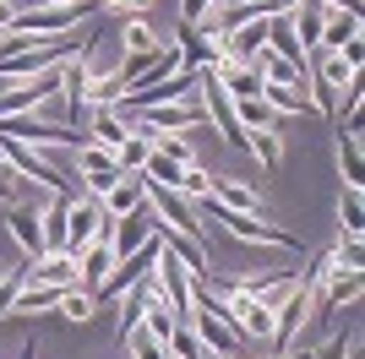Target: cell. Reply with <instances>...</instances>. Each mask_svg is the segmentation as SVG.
<instances>
[{"instance_id":"22","label":"cell","mask_w":365,"mask_h":359,"mask_svg":"<svg viewBox=\"0 0 365 359\" xmlns=\"http://www.w3.org/2000/svg\"><path fill=\"white\" fill-rule=\"evenodd\" d=\"M148 158H153V136L142 131V125H131V136H125L120 152H115V164H120V175H137Z\"/></svg>"},{"instance_id":"24","label":"cell","mask_w":365,"mask_h":359,"mask_svg":"<svg viewBox=\"0 0 365 359\" xmlns=\"http://www.w3.org/2000/svg\"><path fill=\"white\" fill-rule=\"evenodd\" d=\"M71 164H76V175H98V169H120V164H115V152H109L104 142H93V136L82 142V147H76V158H71Z\"/></svg>"},{"instance_id":"19","label":"cell","mask_w":365,"mask_h":359,"mask_svg":"<svg viewBox=\"0 0 365 359\" xmlns=\"http://www.w3.org/2000/svg\"><path fill=\"white\" fill-rule=\"evenodd\" d=\"M245 147L257 152V164L267 169V175H278V169H284V136H278V125H262V131H245Z\"/></svg>"},{"instance_id":"6","label":"cell","mask_w":365,"mask_h":359,"mask_svg":"<svg viewBox=\"0 0 365 359\" xmlns=\"http://www.w3.org/2000/svg\"><path fill=\"white\" fill-rule=\"evenodd\" d=\"M0 136H16L28 147H82L88 131H71L61 120H38V115H6L0 120Z\"/></svg>"},{"instance_id":"32","label":"cell","mask_w":365,"mask_h":359,"mask_svg":"<svg viewBox=\"0 0 365 359\" xmlns=\"http://www.w3.org/2000/svg\"><path fill=\"white\" fill-rule=\"evenodd\" d=\"M333 261H338V267H360V261H365L360 234H344V239H338V245H333Z\"/></svg>"},{"instance_id":"2","label":"cell","mask_w":365,"mask_h":359,"mask_svg":"<svg viewBox=\"0 0 365 359\" xmlns=\"http://www.w3.org/2000/svg\"><path fill=\"white\" fill-rule=\"evenodd\" d=\"M360 55H365L360 38L344 44V49H317V82H311V93H317V98H311L317 115H333V98L349 88V82H360Z\"/></svg>"},{"instance_id":"14","label":"cell","mask_w":365,"mask_h":359,"mask_svg":"<svg viewBox=\"0 0 365 359\" xmlns=\"http://www.w3.org/2000/svg\"><path fill=\"white\" fill-rule=\"evenodd\" d=\"M142 202H148V180H142V169H137V175L115 180V191H109L98 207H104V218H125V212H137Z\"/></svg>"},{"instance_id":"16","label":"cell","mask_w":365,"mask_h":359,"mask_svg":"<svg viewBox=\"0 0 365 359\" xmlns=\"http://www.w3.org/2000/svg\"><path fill=\"white\" fill-rule=\"evenodd\" d=\"M294 38H300V49L311 55V49L322 44V22H327V6L322 0H294Z\"/></svg>"},{"instance_id":"25","label":"cell","mask_w":365,"mask_h":359,"mask_svg":"<svg viewBox=\"0 0 365 359\" xmlns=\"http://www.w3.org/2000/svg\"><path fill=\"white\" fill-rule=\"evenodd\" d=\"M120 44L131 49V55H158V38H153V28L142 16H125L120 22Z\"/></svg>"},{"instance_id":"36","label":"cell","mask_w":365,"mask_h":359,"mask_svg":"<svg viewBox=\"0 0 365 359\" xmlns=\"http://www.w3.org/2000/svg\"><path fill=\"white\" fill-rule=\"evenodd\" d=\"M344 348H349V332H333V338L322 343V354H311V359H344Z\"/></svg>"},{"instance_id":"37","label":"cell","mask_w":365,"mask_h":359,"mask_svg":"<svg viewBox=\"0 0 365 359\" xmlns=\"http://www.w3.org/2000/svg\"><path fill=\"white\" fill-rule=\"evenodd\" d=\"M11 16H16V6H11V0H0V33H11Z\"/></svg>"},{"instance_id":"17","label":"cell","mask_w":365,"mask_h":359,"mask_svg":"<svg viewBox=\"0 0 365 359\" xmlns=\"http://www.w3.org/2000/svg\"><path fill=\"white\" fill-rule=\"evenodd\" d=\"M262 104L273 109V115H317V104H311L305 88H278V82H262Z\"/></svg>"},{"instance_id":"8","label":"cell","mask_w":365,"mask_h":359,"mask_svg":"<svg viewBox=\"0 0 365 359\" xmlns=\"http://www.w3.org/2000/svg\"><path fill=\"white\" fill-rule=\"evenodd\" d=\"M93 239H109V218H104V207H98L93 196H71V207H66V251L82 256Z\"/></svg>"},{"instance_id":"20","label":"cell","mask_w":365,"mask_h":359,"mask_svg":"<svg viewBox=\"0 0 365 359\" xmlns=\"http://www.w3.org/2000/svg\"><path fill=\"white\" fill-rule=\"evenodd\" d=\"M207 196H213L218 207H229V212H257V191H251L245 180H224V175H213Z\"/></svg>"},{"instance_id":"39","label":"cell","mask_w":365,"mask_h":359,"mask_svg":"<svg viewBox=\"0 0 365 359\" xmlns=\"http://www.w3.org/2000/svg\"><path fill=\"white\" fill-rule=\"evenodd\" d=\"M22 359H38V343H28V348H22Z\"/></svg>"},{"instance_id":"1","label":"cell","mask_w":365,"mask_h":359,"mask_svg":"<svg viewBox=\"0 0 365 359\" xmlns=\"http://www.w3.org/2000/svg\"><path fill=\"white\" fill-rule=\"evenodd\" d=\"M98 38H104V28L55 33V38H22V33H0V82H11V76L55 71V66H66V60H76V49H93Z\"/></svg>"},{"instance_id":"29","label":"cell","mask_w":365,"mask_h":359,"mask_svg":"<svg viewBox=\"0 0 365 359\" xmlns=\"http://www.w3.org/2000/svg\"><path fill=\"white\" fill-rule=\"evenodd\" d=\"M93 305H98V299H93L88 288H66V294H61V316H66V321H88Z\"/></svg>"},{"instance_id":"38","label":"cell","mask_w":365,"mask_h":359,"mask_svg":"<svg viewBox=\"0 0 365 359\" xmlns=\"http://www.w3.org/2000/svg\"><path fill=\"white\" fill-rule=\"evenodd\" d=\"M327 11H360V0H322Z\"/></svg>"},{"instance_id":"4","label":"cell","mask_w":365,"mask_h":359,"mask_svg":"<svg viewBox=\"0 0 365 359\" xmlns=\"http://www.w3.org/2000/svg\"><path fill=\"white\" fill-rule=\"evenodd\" d=\"M218 316H224L240 338H273V299H262V294H245V288L224 283V294H218Z\"/></svg>"},{"instance_id":"34","label":"cell","mask_w":365,"mask_h":359,"mask_svg":"<svg viewBox=\"0 0 365 359\" xmlns=\"http://www.w3.org/2000/svg\"><path fill=\"white\" fill-rule=\"evenodd\" d=\"M16 180H22V175L0 158V207H16Z\"/></svg>"},{"instance_id":"23","label":"cell","mask_w":365,"mask_h":359,"mask_svg":"<svg viewBox=\"0 0 365 359\" xmlns=\"http://www.w3.org/2000/svg\"><path fill=\"white\" fill-rule=\"evenodd\" d=\"M338 164H344V185H360V180H365L360 131H338Z\"/></svg>"},{"instance_id":"5","label":"cell","mask_w":365,"mask_h":359,"mask_svg":"<svg viewBox=\"0 0 365 359\" xmlns=\"http://www.w3.org/2000/svg\"><path fill=\"white\" fill-rule=\"evenodd\" d=\"M0 158H6V164H11L22 180H38V185H49L55 196H82V191H76V180H66V175H61V164H49L38 147L16 142V136H0Z\"/></svg>"},{"instance_id":"18","label":"cell","mask_w":365,"mask_h":359,"mask_svg":"<svg viewBox=\"0 0 365 359\" xmlns=\"http://www.w3.org/2000/svg\"><path fill=\"white\" fill-rule=\"evenodd\" d=\"M61 294L66 288H55V283H22L16 288V299H11V316H38V311H55V305H61Z\"/></svg>"},{"instance_id":"28","label":"cell","mask_w":365,"mask_h":359,"mask_svg":"<svg viewBox=\"0 0 365 359\" xmlns=\"http://www.w3.org/2000/svg\"><path fill=\"white\" fill-rule=\"evenodd\" d=\"M235 120H240V131H262V125H273V109L262 104V98H235Z\"/></svg>"},{"instance_id":"26","label":"cell","mask_w":365,"mask_h":359,"mask_svg":"<svg viewBox=\"0 0 365 359\" xmlns=\"http://www.w3.org/2000/svg\"><path fill=\"white\" fill-rule=\"evenodd\" d=\"M169 359H207V348H202L191 321H175V332H169Z\"/></svg>"},{"instance_id":"12","label":"cell","mask_w":365,"mask_h":359,"mask_svg":"<svg viewBox=\"0 0 365 359\" xmlns=\"http://www.w3.org/2000/svg\"><path fill=\"white\" fill-rule=\"evenodd\" d=\"M11 239H16V251H22V261H38V256L49 251L44 245V229H38V207H11Z\"/></svg>"},{"instance_id":"15","label":"cell","mask_w":365,"mask_h":359,"mask_svg":"<svg viewBox=\"0 0 365 359\" xmlns=\"http://www.w3.org/2000/svg\"><path fill=\"white\" fill-rule=\"evenodd\" d=\"M76 272H82V288H88V294H98V283L115 272V245H109V239H93L88 251L76 256Z\"/></svg>"},{"instance_id":"30","label":"cell","mask_w":365,"mask_h":359,"mask_svg":"<svg viewBox=\"0 0 365 359\" xmlns=\"http://www.w3.org/2000/svg\"><path fill=\"white\" fill-rule=\"evenodd\" d=\"M22 283H28V261L0 272V316H11V299H16V288H22Z\"/></svg>"},{"instance_id":"13","label":"cell","mask_w":365,"mask_h":359,"mask_svg":"<svg viewBox=\"0 0 365 359\" xmlns=\"http://www.w3.org/2000/svg\"><path fill=\"white\" fill-rule=\"evenodd\" d=\"M267 22H273V16H245V22H235L229 38H224V55L229 60H251L262 44H267Z\"/></svg>"},{"instance_id":"27","label":"cell","mask_w":365,"mask_h":359,"mask_svg":"<svg viewBox=\"0 0 365 359\" xmlns=\"http://www.w3.org/2000/svg\"><path fill=\"white\" fill-rule=\"evenodd\" d=\"M338 218H344V234H360V229H365V191H360V185H344V196H338Z\"/></svg>"},{"instance_id":"10","label":"cell","mask_w":365,"mask_h":359,"mask_svg":"<svg viewBox=\"0 0 365 359\" xmlns=\"http://www.w3.org/2000/svg\"><path fill=\"white\" fill-rule=\"evenodd\" d=\"M28 278L33 283H55V288H82V272H76L71 251H44L38 261H28Z\"/></svg>"},{"instance_id":"33","label":"cell","mask_w":365,"mask_h":359,"mask_svg":"<svg viewBox=\"0 0 365 359\" xmlns=\"http://www.w3.org/2000/svg\"><path fill=\"white\" fill-rule=\"evenodd\" d=\"M148 6H153V0H98V11L120 16V22H125V16H142V11H148Z\"/></svg>"},{"instance_id":"21","label":"cell","mask_w":365,"mask_h":359,"mask_svg":"<svg viewBox=\"0 0 365 359\" xmlns=\"http://www.w3.org/2000/svg\"><path fill=\"white\" fill-rule=\"evenodd\" d=\"M354 38H360V11H327L317 49H344V44H354Z\"/></svg>"},{"instance_id":"3","label":"cell","mask_w":365,"mask_h":359,"mask_svg":"<svg viewBox=\"0 0 365 359\" xmlns=\"http://www.w3.org/2000/svg\"><path fill=\"white\" fill-rule=\"evenodd\" d=\"M88 11H98L93 0H71V6H22V11L11 16V33H22V38H55V33H76Z\"/></svg>"},{"instance_id":"31","label":"cell","mask_w":365,"mask_h":359,"mask_svg":"<svg viewBox=\"0 0 365 359\" xmlns=\"http://www.w3.org/2000/svg\"><path fill=\"white\" fill-rule=\"evenodd\" d=\"M125 359H169V348L164 343H153V338H148V332H131V354H125Z\"/></svg>"},{"instance_id":"35","label":"cell","mask_w":365,"mask_h":359,"mask_svg":"<svg viewBox=\"0 0 365 359\" xmlns=\"http://www.w3.org/2000/svg\"><path fill=\"white\" fill-rule=\"evenodd\" d=\"M207 11H213L207 0H180V22H185V28H197V22H202Z\"/></svg>"},{"instance_id":"9","label":"cell","mask_w":365,"mask_h":359,"mask_svg":"<svg viewBox=\"0 0 365 359\" xmlns=\"http://www.w3.org/2000/svg\"><path fill=\"white\" fill-rule=\"evenodd\" d=\"M158 234V212H153V202H142L137 212H125V218H109V245H115V261L131 251H142L148 239Z\"/></svg>"},{"instance_id":"7","label":"cell","mask_w":365,"mask_h":359,"mask_svg":"<svg viewBox=\"0 0 365 359\" xmlns=\"http://www.w3.org/2000/svg\"><path fill=\"white\" fill-rule=\"evenodd\" d=\"M131 125L158 131V136H175V131L207 125V109H202V98H191V104H153V109H131Z\"/></svg>"},{"instance_id":"40","label":"cell","mask_w":365,"mask_h":359,"mask_svg":"<svg viewBox=\"0 0 365 359\" xmlns=\"http://www.w3.org/2000/svg\"><path fill=\"white\" fill-rule=\"evenodd\" d=\"M33 6H71V0H33Z\"/></svg>"},{"instance_id":"11","label":"cell","mask_w":365,"mask_h":359,"mask_svg":"<svg viewBox=\"0 0 365 359\" xmlns=\"http://www.w3.org/2000/svg\"><path fill=\"white\" fill-rule=\"evenodd\" d=\"M267 49H273V55L284 60V66H294L300 76H311V55H305V49H300V38H294V22H289V11L267 22Z\"/></svg>"}]
</instances>
